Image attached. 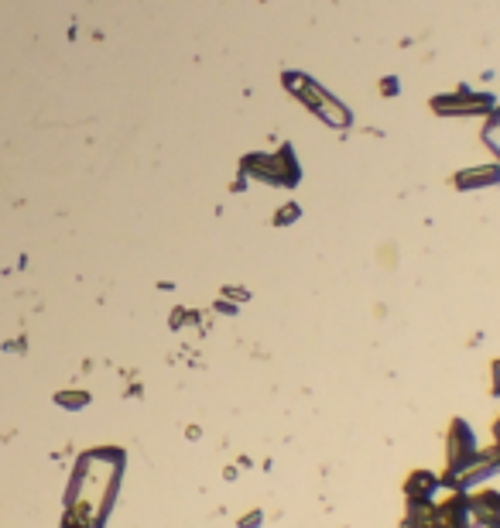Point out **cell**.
I'll return each mask as SVG.
<instances>
[{"instance_id":"obj_1","label":"cell","mask_w":500,"mask_h":528,"mask_svg":"<svg viewBox=\"0 0 500 528\" xmlns=\"http://www.w3.org/2000/svg\"><path fill=\"white\" fill-rule=\"evenodd\" d=\"M244 175L257 182H268V186H295L302 179V168H298L292 148H281L278 155H247Z\"/></svg>"},{"instance_id":"obj_2","label":"cell","mask_w":500,"mask_h":528,"mask_svg":"<svg viewBox=\"0 0 500 528\" xmlns=\"http://www.w3.org/2000/svg\"><path fill=\"white\" fill-rule=\"evenodd\" d=\"M285 86L292 90L298 100L305 103V107L312 110V114H319L326 124H333V127H346L350 124V114L343 110V103L340 100H333L329 93H322L312 79H305V76H288L285 79Z\"/></svg>"},{"instance_id":"obj_3","label":"cell","mask_w":500,"mask_h":528,"mask_svg":"<svg viewBox=\"0 0 500 528\" xmlns=\"http://www.w3.org/2000/svg\"><path fill=\"white\" fill-rule=\"evenodd\" d=\"M477 436H473V429L466 426L463 419H453L449 422V436H446V474L456 467H463L466 460H470L473 453H477Z\"/></svg>"},{"instance_id":"obj_4","label":"cell","mask_w":500,"mask_h":528,"mask_svg":"<svg viewBox=\"0 0 500 528\" xmlns=\"http://www.w3.org/2000/svg\"><path fill=\"white\" fill-rule=\"evenodd\" d=\"M442 491H446V484H442V474H432V470H415V474H408L405 480V498L408 504H432L442 498Z\"/></svg>"},{"instance_id":"obj_5","label":"cell","mask_w":500,"mask_h":528,"mask_svg":"<svg viewBox=\"0 0 500 528\" xmlns=\"http://www.w3.org/2000/svg\"><path fill=\"white\" fill-rule=\"evenodd\" d=\"M435 110L439 114H483V110H497V103L494 96L459 90L453 96H435Z\"/></svg>"},{"instance_id":"obj_6","label":"cell","mask_w":500,"mask_h":528,"mask_svg":"<svg viewBox=\"0 0 500 528\" xmlns=\"http://www.w3.org/2000/svg\"><path fill=\"white\" fill-rule=\"evenodd\" d=\"M500 182V165L487 168H466L456 175V189H483V186H497Z\"/></svg>"},{"instance_id":"obj_7","label":"cell","mask_w":500,"mask_h":528,"mask_svg":"<svg viewBox=\"0 0 500 528\" xmlns=\"http://www.w3.org/2000/svg\"><path fill=\"white\" fill-rule=\"evenodd\" d=\"M401 528H435L432 508H429V504H408L405 522H401Z\"/></svg>"},{"instance_id":"obj_8","label":"cell","mask_w":500,"mask_h":528,"mask_svg":"<svg viewBox=\"0 0 500 528\" xmlns=\"http://www.w3.org/2000/svg\"><path fill=\"white\" fill-rule=\"evenodd\" d=\"M466 528H500V522H497V515H490L487 508H480V504L470 501V525Z\"/></svg>"},{"instance_id":"obj_9","label":"cell","mask_w":500,"mask_h":528,"mask_svg":"<svg viewBox=\"0 0 500 528\" xmlns=\"http://www.w3.org/2000/svg\"><path fill=\"white\" fill-rule=\"evenodd\" d=\"M483 141L490 144V151L500 158V107L494 110V117H490V124L483 127Z\"/></svg>"},{"instance_id":"obj_10","label":"cell","mask_w":500,"mask_h":528,"mask_svg":"<svg viewBox=\"0 0 500 528\" xmlns=\"http://www.w3.org/2000/svg\"><path fill=\"white\" fill-rule=\"evenodd\" d=\"M490 391H494V398H500V357L494 360V367H490Z\"/></svg>"},{"instance_id":"obj_11","label":"cell","mask_w":500,"mask_h":528,"mask_svg":"<svg viewBox=\"0 0 500 528\" xmlns=\"http://www.w3.org/2000/svg\"><path fill=\"white\" fill-rule=\"evenodd\" d=\"M254 525H261V511H257V515H247L244 522H240V528H254Z\"/></svg>"},{"instance_id":"obj_12","label":"cell","mask_w":500,"mask_h":528,"mask_svg":"<svg viewBox=\"0 0 500 528\" xmlns=\"http://www.w3.org/2000/svg\"><path fill=\"white\" fill-rule=\"evenodd\" d=\"M494 453H497V460H500V415H497V422H494Z\"/></svg>"}]
</instances>
